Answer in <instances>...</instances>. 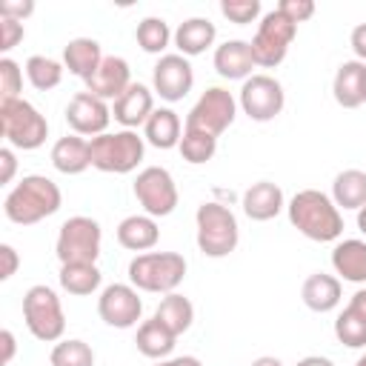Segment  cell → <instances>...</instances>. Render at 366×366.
I'll use <instances>...</instances> for the list:
<instances>
[{"instance_id":"cell-1","label":"cell","mask_w":366,"mask_h":366,"mask_svg":"<svg viewBox=\"0 0 366 366\" xmlns=\"http://www.w3.org/2000/svg\"><path fill=\"white\" fill-rule=\"evenodd\" d=\"M289 223L309 240L317 243H335L343 234V214L335 206L332 194L317 189H300L286 203Z\"/></svg>"},{"instance_id":"cell-2","label":"cell","mask_w":366,"mask_h":366,"mask_svg":"<svg viewBox=\"0 0 366 366\" xmlns=\"http://www.w3.org/2000/svg\"><path fill=\"white\" fill-rule=\"evenodd\" d=\"M63 203L60 186L46 174H26L3 200V212L17 226H34L51 217Z\"/></svg>"},{"instance_id":"cell-3","label":"cell","mask_w":366,"mask_h":366,"mask_svg":"<svg viewBox=\"0 0 366 366\" xmlns=\"http://www.w3.org/2000/svg\"><path fill=\"white\" fill-rule=\"evenodd\" d=\"M186 277V257L180 252H143L129 263V283L137 292L172 295Z\"/></svg>"},{"instance_id":"cell-4","label":"cell","mask_w":366,"mask_h":366,"mask_svg":"<svg viewBox=\"0 0 366 366\" xmlns=\"http://www.w3.org/2000/svg\"><path fill=\"white\" fill-rule=\"evenodd\" d=\"M194 223H197V234H194L197 249L206 257H226L237 249L240 226H237V217L229 206H223L217 200H206L197 206Z\"/></svg>"},{"instance_id":"cell-5","label":"cell","mask_w":366,"mask_h":366,"mask_svg":"<svg viewBox=\"0 0 366 366\" xmlns=\"http://www.w3.org/2000/svg\"><path fill=\"white\" fill-rule=\"evenodd\" d=\"M92 146V166L106 174H129L140 166L146 154V140L134 129L106 132L89 140Z\"/></svg>"},{"instance_id":"cell-6","label":"cell","mask_w":366,"mask_h":366,"mask_svg":"<svg viewBox=\"0 0 366 366\" xmlns=\"http://www.w3.org/2000/svg\"><path fill=\"white\" fill-rule=\"evenodd\" d=\"M0 129L11 149L34 152L49 137V120L29 100H0Z\"/></svg>"},{"instance_id":"cell-7","label":"cell","mask_w":366,"mask_h":366,"mask_svg":"<svg viewBox=\"0 0 366 366\" xmlns=\"http://www.w3.org/2000/svg\"><path fill=\"white\" fill-rule=\"evenodd\" d=\"M23 320L31 337L43 343H57L63 340L66 332V315L60 306V297L51 286L37 283L23 295Z\"/></svg>"},{"instance_id":"cell-8","label":"cell","mask_w":366,"mask_h":366,"mask_svg":"<svg viewBox=\"0 0 366 366\" xmlns=\"http://www.w3.org/2000/svg\"><path fill=\"white\" fill-rule=\"evenodd\" d=\"M100 243H103V229L94 217L74 214L63 220L57 240H54V254L60 266L66 263H97L100 257Z\"/></svg>"},{"instance_id":"cell-9","label":"cell","mask_w":366,"mask_h":366,"mask_svg":"<svg viewBox=\"0 0 366 366\" xmlns=\"http://www.w3.org/2000/svg\"><path fill=\"white\" fill-rule=\"evenodd\" d=\"M295 34H297V26L289 17H283L277 9L266 11L260 17V23H257L254 37L249 40L254 66H260V69L280 66L286 60V54H289V46H292Z\"/></svg>"},{"instance_id":"cell-10","label":"cell","mask_w":366,"mask_h":366,"mask_svg":"<svg viewBox=\"0 0 366 366\" xmlns=\"http://www.w3.org/2000/svg\"><path fill=\"white\" fill-rule=\"evenodd\" d=\"M137 203L143 206V214L149 217H169L174 209H177V186H174V177L169 169L163 166H146L137 172L134 177V186H132Z\"/></svg>"},{"instance_id":"cell-11","label":"cell","mask_w":366,"mask_h":366,"mask_svg":"<svg viewBox=\"0 0 366 366\" xmlns=\"http://www.w3.org/2000/svg\"><path fill=\"white\" fill-rule=\"evenodd\" d=\"M234 114H237L234 94L229 89H223V86H209L197 97V103L189 109L186 129H200V132H209V134L220 137L234 123Z\"/></svg>"},{"instance_id":"cell-12","label":"cell","mask_w":366,"mask_h":366,"mask_svg":"<svg viewBox=\"0 0 366 366\" xmlns=\"http://www.w3.org/2000/svg\"><path fill=\"white\" fill-rule=\"evenodd\" d=\"M237 106L243 109V114L254 123H269L274 120L283 106H286V92L280 86V80H274L272 74H252L249 80H243L240 94H237Z\"/></svg>"},{"instance_id":"cell-13","label":"cell","mask_w":366,"mask_h":366,"mask_svg":"<svg viewBox=\"0 0 366 366\" xmlns=\"http://www.w3.org/2000/svg\"><path fill=\"white\" fill-rule=\"evenodd\" d=\"M97 315L112 329H132L143 315V300L132 283H109L97 297Z\"/></svg>"},{"instance_id":"cell-14","label":"cell","mask_w":366,"mask_h":366,"mask_svg":"<svg viewBox=\"0 0 366 366\" xmlns=\"http://www.w3.org/2000/svg\"><path fill=\"white\" fill-rule=\"evenodd\" d=\"M194 86V69L189 63V57L183 54H163L157 63H154V71H152V92L160 94V100L166 103H177L183 100Z\"/></svg>"},{"instance_id":"cell-15","label":"cell","mask_w":366,"mask_h":366,"mask_svg":"<svg viewBox=\"0 0 366 366\" xmlns=\"http://www.w3.org/2000/svg\"><path fill=\"white\" fill-rule=\"evenodd\" d=\"M66 123H69L71 134H80V137L106 134V129L112 123V106L106 100L94 97L92 92H77L66 106Z\"/></svg>"},{"instance_id":"cell-16","label":"cell","mask_w":366,"mask_h":366,"mask_svg":"<svg viewBox=\"0 0 366 366\" xmlns=\"http://www.w3.org/2000/svg\"><path fill=\"white\" fill-rule=\"evenodd\" d=\"M86 83V92H92L94 97H100V100H117L134 80H132V69H129V63L123 60V57H117V54H106L103 57V63L97 66V71L89 77V80H83Z\"/></svg>"},{"instance_id":"cell-17","label":"cell","mask_w":366,"mask_h":366,"mask_svg":"<svg viewBox=\"0 0 366 366\" xmlns=\"http://www.w3.org/2000/svg\"><path fill=\"white\" fill-rule=\"evenodd\" d=\"M154 112V92L143 83H132L114 103H112V117L123 129H137L146 126V120Z\"/></svg>"},{"instance_id":"cell-18","label":"cell","mask_w":366,"mask_h":366,"mask_svg":"<svg viewBox=\"0 0 366 366\" xmlns=\"http://www.w3.org/2000/svg\"><path fill=\"white\" fill-rule=\"evenodd\" d=\"M240 206L246 212L249 220H257V223H266L272 217H277L283 209H286V197H283V189L272 180H257L252 183L243 197H240Z\"/></svg>"},{"instance_id":"cell-19","label":"cell","mask_w":366,"mask_h":366,"mask_svg":"<svg viewBox=\"0 0 366 366\" xmlns=\"http://www.w3.org/2000/svg\"><path fill=\"white\" fill-rule=\"evenodd\" d=\"M214 71L223 80H249L252 69H254V57H252V46L246 40H226L214 49Z\"/></svg>"},{"instance_id":"cell-20","label":"cell","mask_w":366,"mask_h":366,"mask_svg":"<svg viewBox=\"0 0 366 366\" xmlns=\"http://www.w3.org/2000/svg\"><path fill=\"white\" fill-rule=\"evenodd\" d=\"M332 269L343 280L366 286V240L360 237L337 240L332 249Z\"/></svg>"},{"instance_id":"cell-21","label":"cell","mask_w":366,"mask_h":366,"mask_svg":"<svg viewBox=\"0 0 366 366\" xmlns=\"http://www.w3.org/2000/svg\"><path fill=\"white\" fill-rule=\"evenodd\" d=\"M363 83H366V63L360 60H346L337 66L335 80H332V94L337 106L343 109H357L363 106Z\"/></svg>"},{"instance_id":"cell-22","label":"cell","mask_w":366,"mask_h":366,"mask_svg":"<svg viewBox=\"0 0 366 366\" xmlns=\"http://www.w3.org/2000/svg\"><path fill=\"white\" fill-rule=\"evenodd\" d=\"M214 37H217V29H214V23L209 17H189L174 29L172 40L177 46V54L197 57V54H203L206 49L214 46Z\"/></svg>"},{"instance_id":"cell-23","label":"cell","mask_w":366,"mask_h":366,"mask_svg":"<svg viewBox=\"0 0 366 366\" xmlns=\"http://www.w3.org/2000/svg\"><path fill=\"white\" fill-rule=\"evenodd\" d=\"M340 277L335 274H326V272H315L303 280L300 286V297L306 303V309L317 312V315H326L332 309H337L340 303Z\"/></svg>"},{"instance_id":"cell-24","label":"cell","mask_w":366,"mask_h":366,"mask_svg":"<svg viewBox=\"0 0 366 366\" xmlns=\"http://www.w3.org/2000/svg\"><path fill=\"white\" fill-rule=\"evenodd\" d=\"M51 166L60 174H83L92 166V146L80 134H66L51 146Z\"/></svg>"},{"instance_id":"cell-25","label":"cell","mask_w":366,"mask_h":366,"mask_svg":"<svg viewBox=\"0 0 366 366\" xmlns=\"http://www.w3.org/2000/svg\"><path fill=\"white\" fill-rule=\"evenodd\" d=\"M160 240V229H157V220L149 217V214H129L117 223V243L129 252H149L154 249Z\"/></svg>"},{"instance_id":"cell-26","label":"cell","mask_w":366,"mask_h":366,"mask_svg":"<svg viewBox=\"0 0 366 366\" xmlns=\"http://www.w3.org/2000/svg\"><path fill=\"white\" fill-rule=\"evenodd\" d=\"M103 57L106 54L94 37H74L63 46V66L80 80H89L103 63Z\"/></svg>"},{"instance_id":"cell-27","label":"cell","mask_w":366,"mask_h":366,"mask_svg":"<svg viewBox=\"0 0 366 366\" xmlns=\"http://www.w3.org/2000/svg\"><path fill=\"white\" fill-rule=\"evenodd\" d=\"M183 129H186V126L180 123V114H177L174 109L160 106V109H154L152 117L146 120V126H143V140H146L149 146H154V149H174V146H180Z\"/></svg>"},{"instance_id":"cell-28","label":"cell","mask_w":366,"mask_h":366,"mask_svg":"<svg viewBox=\"0 0 366 366\" xmlns=\"http://www.w3.org/2000/svg\"><path fill=\"white\" fill-rule=\"evenodd\" d=\"M134 343H137V352H140L143 357H149V360H166V357L174 352L177 337H174L157 317H152V320H143V323L137 326Z\"/></svg>"},{"instance_id":"cell-29","label":"cell","mask_w":366,"mask_h":366,"mask_svg":"<svg viewBox=\"0 0 366 366\" xmlns=\"http://www.w3.org/2000/svg\"><path fill=\"white\" fill-rule=\"evenodd\" d=\"M332 200L337 209H363L366 206V172L363 169H343L335 174Z\"/></svg>"},{"instance_id":"cell-30","label":"cell","mask_w":366,"mask_h":366,"mask_svg":"<svg viewBox=\"0 0 366 366\" xmlns=\"http://www.w3.org/2000/svg\"><path fill=\"white\" fill-rule=\"evenodd\" d=\"M152 317H157L174 337H180L183 332H189V326H192V320H194V306H192L189 297L172 292V295H166V297L157 303V309H154Z\"/></svg>"},{"instance_id":"cell-31","label":"cell","mask_w":366,"mask_h":366,"mask_svg":"<svg viewBox=\"0 0 366 366\" xmlns=\"http://www.w3.org/2000/svg\"><path fill=\"white\" fill-rule=\"evenodd\" d=\"M57 280H60L63 292L86 297V295H94L100 289L103 274H100L97 263H66V266H60Z\"/></svg>"},{"instance_id":"cell-32","label":"cell","mask_w":366,"mask_h":366,"mask_svg":"<svg viewBox=\"0 0 366 366\" xmlns=\"http://www.w3.org/2000/svg\"><path fill=\"white\" fill-rule=\"evenodd\" d=\"M172 37H174V31L169 29V23L163 17H143L134 29V40L146 54H160L163 57Z\"/></svg>"},{"instance_id":"cell-33","label":"cell","mask_w":366,"mask_h":366,"mask_svg":"<svg viewBox=\"0 0 366 366\" xmlns=\"http://www.w3.org/2000/svg\"><path fill=\"white\" fill-rule=\"evenodd\" d=\"M63 63L54 60V57H46V54H31L26 60V77L29 83L37 89V92H51L60 86L63 80Z\"/></svg>"},{"instance_id":"cell-34","label":"cell","mask_w":366,"mask_h":366,"mask_svg":"<svg viewBox=\"0 0 366 366\" xmlns=\"http://www.w3.org/2000/svg\"><path fill=\"white\" fill-rule=\"evenodd\" d=\"M180 154L186 163L192 166H200V163H209L217 152V137L209 134V132H200V129H183V137H180Z\"/></svg>"},{"instance_id":"cell-35","label":"cell","mask_w":366,"mask_h":366,"mask_svg":"<svg viewBox=\"0 0 366 366\" xmlns=\"http://www.w3.org/2000/svg\"><path fill=\"white\" fill-rule=\"evenodd\" d=\"M335 337L349 349H366V317L346 306L335 320Z\"/></svg>"},{"instance_id":"cell-36","label":"cell","mask_w":366,"mask_h":366,"mask_svg":"<svg viewBox=\"0 0 366 366\" xmlns=\"http://www.w3.org/2000/svg\"><path fill=\"white\" fill-rule=\"evenodd\" d=\"M49 363L51 366H94V349L77 337L57 340L49 355Z\"/></svg>"},{"instance_id":"cell-37","label":"cell","mask_w":366,"mask_h":366,"mask_svg":"<svg viewBox=\"0 0 366 366\" xmlns=\"http://www.w3.org/2000/svg\"><path fill=\"white\" fill-rule=\"evenodd\" d=\"M220 14L229 23H237V26L254 23L260 17V0H223L220 3Z\"/></svg>"},{"instance_id":"cell-38","label":"cell","mask_w":366,"mask_h":366,"mask_svg":"<svg viewBox=\"0 0 366 366\" xmlns=\"http://www.w3.org/2000/svg\"><path fill=\"white\" fill-rule=\"evenodd\" d=\"M23 92V71L11 57H0V100H17Z\"/></svg>"},{"instance_id":"cell-39","label":"cell","mask_w":366,"mask_h":366,"mask_svg":"<svg viewBox=\"0 0 366 366\" xmlns=\"http://www.w3.org/2000/svg\"><path fill=\"white\" fill-rule=\"evenodd\" d=\"M274 9H277L283 17H289L295 26H297V23H306V20L315 14V3H312V0H280Z\"/></svg>"},{"instance_id":"cell-40","label":"cell","mask_w":366,"mask_h":366,"mask_svg":"<svg viewBox=\"0 0 366 366\" xmlns=\"http://www.w3.org/2000/svg\"><path fill=\"white\" fill-rule=\"evenodd\" d=\"M23 37H26V29L20 20L0 17V51H11Z\"/></svg>"},{"instance_id":"cell-41","label":"cell","mask_w":366,"mask_h":366,"mask_svg":"<svg viewBox=\"0 0 366 366\" xmlns=\"http://www.w3.org/2000/svg\"><path fill=\"white\" fill-rule=\"evenodd\" d=\"M31 11H34V3L31 0H3L0 3V17H11V20H20V23Z\"/></svg>"},{"instance_id":"cell-42","label":"cell","mask_w":366,"mask_h":366,"mask_svg":"<svg viewBox=\"0 0 366 366\" xmlns=\"http://www.w3.org/2000/svg\"><path fill=\"white\" fill-rule=\"evenodd\" d=\"M0 260H3V269H0V280H11L17 266H20V254L11 243H0Z\"/></svg>"},{"instance_id":"cell-43","label":"cell","mask_w":366,"mask_h":366,"mask_svg":"<svg viewBox=\"0 0 366 366\" xmlns=\"http://www.w3.org/2000/svg\"><path fill=\"white\" fill-rule=\"evenodd\" d=\"M349 46H352V51H355V60L366 63V23H357V26L352 29Z\"/></svg>"},{"instance_id":"cell-44","label":"cell","mask_w":366,"mask_h":366,"mask_svg":"<svg viewBox=\"0 0 366 366\" xmlns=\"http://www.w3.org/2000/svg\"><path fill=\"white\" fill-rule=\"evenodd\" d=\"M0 166H3L0 183H11V177H14V172H17V157H14L11 146H3V149H0Z\"/></svg>"},{"instance_id":"cell-45","label":"cell","mask_w":366,"mask_h":366,"mask_svg":"<svg viewBox=\"0 0 366 366\" xmlns=\"http://www.w3.org/2000/svg\"><path fill=\"white\" fill-rule=\"evenodd\" d=\"M0 346H3V357H0V363L9 366L11 357H14V352H17V340H14V332H11V329H3V332H0Z\"/></svg>"},{"instance_id":"cell-46","label":"cell","mask_w":366,"mask_h":366,"mask_svg":"<svg viewBox=\"0 0 366 366\" xmlns=\"http://www.w3.org/2000/svg\"><path fill=\"white\" fill-rule=\"evenodd\" d=\"M349 306L355 309V312H360L363 317H366V286H360L355 295H352V300H349Z\"/></svg>"},{"instance_id":"cell-47","label":"cell","mask_w":366,"mask_h":366,"mask_svg":"<svg viewBox=\"0 0 366 366\" xmlns=\"http://www.w3.org/2000/svg\"><path fill=\"white\" fill-rule=\"evenodd\" d=\"M297 366H335V363L329 357H323V355H306V357L297 360Z\"/></svg>"},{"instance_id":"cell-48","label":"cell","mask_w":366,"mask_h":366,"mask_svg":"<svg viewBox=\"0 0 366 366\" xmlns=\"http://www.w3.org/2000/svg\"><path fill=\"white\" fill-rule=\"evenodd\" d=\"M249 366H283V363H280V357H274V355H263V357H254Z\"/></svg>"},{"instance_id":"cell-49","label":"cell","mask_w":366,"mask_h":366,"mask_svg":"<svg viewBox=\"0 0 366 366\" xmlns=\"http://www.w3.org/2000/svg\"><path fill=\"white\" fill-rule=\"evenodd\" d=\"M174 363L177 366H203L200 357H194V355H180V357H174Z\"/></svg>"},{"instance_id":"cell-50","label":"cell","mask_w":366,"mask_h":366,"mask_svg":"<svg viewBox=\"0 0 366 366\" xmlns=\"http://www.w3.org/2000/svg\"><path fill=\"white\" fill-rule=\"evenodd\" d=\"M357 229L366 234V206H363V209H357Z\"/></svg>"},{"instance_id":"cell-51","label":"cell","mask_w":366,"mask_h":366,"mask_svg":"<svg viewBox=\"0 0 366 366\" xmlns=\"http://www.w3.org/2000/svg\"><path fill=\"white\" fill-rule=\"evenodd\" d=\"M152 366H177V363H174V357H166V360H154Z\"/></svg>"},{"instance_id":"cell-52","label":"cell","mask_w":366,"mask_h":366,"mask_svg":"<svg viewBox=\"0 0 366 366\" xmlns=\"http://www.w3.org/2000/svg\"><path fill=\"white\" fill-rule=\"evenodd\" d=\"M355 366H366V352H363V355L357 357V363H355Z\"/></svg>"},{"instance_id":"cell-53","label":"cell","mask_w":366,"mask_h":366,"mask_svg":"<svg viewBox=\"0 0 366 366\" xmlns=\"http://www.w3.org/2000/svg\"><path fill=\"white\" fill-rule=\"evenodd\" d=\"M363 100H366V83H363Z\"/></svg>"}]
</instances>
